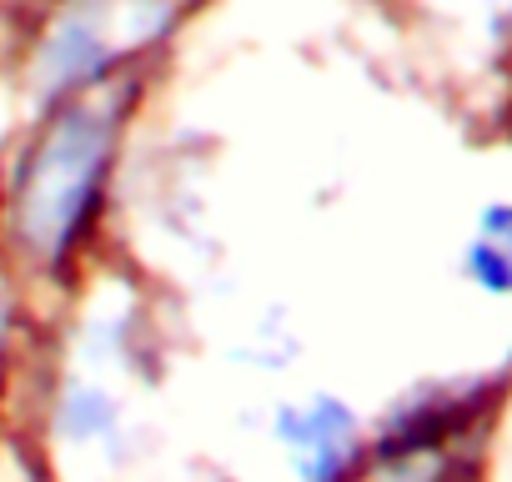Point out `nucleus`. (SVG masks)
<instances>
[{"instance_id": "3", "label": "nucleus", "mask_w": 512, "mask_h": 482, "mask_svg": "<svg viewBox=\"0 0 512 482\" xmlns=\"http://www.w3.org/2000/svg\"><path fill=\"white\" fill-rule=\"evenodd\" d=\"M482 241H492L497 252H512V206H487L482 211Z\"/></svg>"}, {"instance_id": "1", "label": "nucleus", "mask_w": 512, "mask_h": 482, "mask_svg": "<svg viewBox=\"0 0 512 482\" xmlns=\"http://www.w3.org/2000/svg\"><path fill=\"white\" fill-rule=\"evenodd\" d=\"M277 442H282L297 482H352L362 467L357 417L332 397H317L307 407H287L277 417Z\"/></svg>"}, {"instance_id": "2", "label": "nucleus", "mask_w": 512, "mask_h": 482, "mask_svg": "<svg viewBox=\"0 0 512 482\" xmlns=\"http://www.w3.org/2000/svg\"><path fill=\"white\" fill-rule=\"evenodd\" d=\"M467 272H472L487 292L512 297V252H497L492 241H472V252H467Z\"/></svg>"}]
</instances>
